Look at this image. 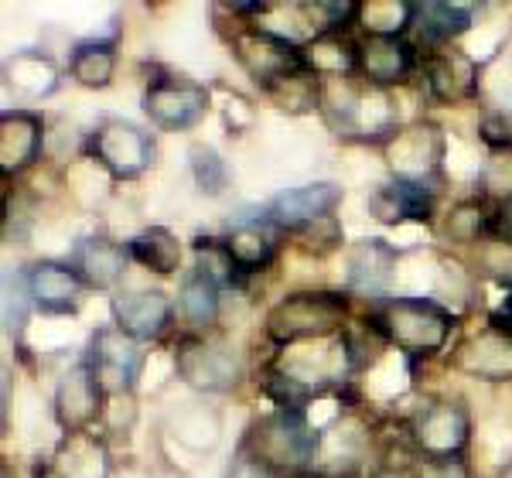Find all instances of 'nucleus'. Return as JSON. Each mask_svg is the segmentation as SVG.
Instances as JSON below:
<instances>
[{
  "instance_id": "obj_26",
  "label": "nucleus",
  "mask_w": 512,
  "mask_h": 478,
  "mask_svg": "<svg viewBox=\"0 0 512 478\" xmlns=\"http://www.w3.org/2000/svg\"><path fill=\"white\" fill-rule=\"evenodd\" d=\"M219 291L222 287L216 280H209L202 270H192V274L181 280V294H178L181 318L192 328H209L219 315Z\"/></svg>"
},
{
  "instance_id": "obj_15",
  "label": "nucleus",
  "mask_w": 512,
  "mask_h": 478,
  "mask_svg": "<svg viewBox=\"0 0 512 478\" xmlns=\"http://www.w3.org/2000/svg\"><path fill=\"white\" fill-rule=\"evenodd\" d=\"M171 321V301L164 291H127L113 298V325L127 332L130 339H158Z\"/></svg>"
},
{
  "instance_id": "obj_20",
  "label": "nucleus",
  "mask_w": 512,
  "mask_h": 478,
  "mask_svg": "<svg viewBox=\"0 0 512 478\" xmlns=\"http://www.w3.org/2000/svg\"><path fill=\"white\" fill-rule=\"evenodd\" d=\"M427 144H441V134L434 127H410L393 137V171L403 181H427V175L441 161V147L427 151Z\"/></svg>"
},
{
  "instance_id": "obj_23",
  "label": "nucleus",
  "mask_w": 512,
  "mask_h": 478,
  "mask_svg": "<svg viewBox=\"0 0 512 478\" xmlns=\"http://www.w3.org/2000/svg\"><path fill=\"white\" fill-rule=\"evenodd\" d=\"M69 72H72V79L86 89L110 86L113 72H117V45H113L110 38L79 41L76 52H72Z\"/></svg>"
},
{
  "instance_id": "obj_24",
  "label": "nucleus",
  "mask_w": 512,
  "mask_h": 478,
  "mask_svg": "<svg viewBox=\"0 0 512 478\" xmlns=\"http://www.w3.org/2000/svg\"><path fill=\"white\" fill-rule=\"evenodd\" d=\"M130 260H137L140 267L154 270V274L168 277L178 270L181 263V243L175 233H168L164 226H151L144 229V233H137L130 239Z\"/></svg>"
},
{
  "instance_id": "obj_9",
  "label": "nucleus",
  "mask_w": 512,
  "mask_h": 478,
  "mask_svg": "<svg viewBox=\"0 0 512 478\" xmlns=\"http://www.w3.org/2000/svg\"><path fill=\"white\" fill-rule=\"evenodd\" d=\"M338 202H342V188L332 185V181H315V185H301V188H291V192L277 195V199L267 205L263 219L277 229L301 233V229L332 216V209Z\"/></svg>"
},
{
  "instance_id": "obj_27",
  "label": "nucleus",
  "mask_w": 512,
  "mask_h": 478,
  "mask_svg": "<svg viewBox=\"0 0 512 478\" xmlns=\"http://www.w3.org/2000/svg\"><path fill=\"white\" fill-rule=\"evenodd\" d=\"M7 86H14L24 96H48L59 86V69L48 55L21 52L7 62Z\"/></svg>"
},
{
  "instance_id": "obj_1",
  "label": "nucleus",
  "mask_w": 512,
  "mask_h": 478,
  "mask_svg": "<svg viewBox=\"0 0 512 478\" xmlns=\"http://www.w3.org/2000/svg\"><path fill=\"white\" fill-rule=\"evenodd\" d=\"M454 318L441 304L424 298H396L386 301L373 315V328L383 342L396 345L403 356H434L451 335Z\"/></svg>"
},
{
  "instance_id": "obj_5",
  "label": "nucleus",
  "mask_w": 512,
  "mask_h": 478,
  "mask_svg": "<svg viewBox=\"0 0 512 478\" xmlns=\"http://www.w3.org/2000/svg\"><path fill=\"white\" fill-rule=\"evenodd\" d=\"M236 59L243 62V69L260 82V86L274 89L277 82L297 76V72H308V55L287 41L284 35H274V31L263 28H250L243 35H236Z\"/></svg>"
},
{
  "instance_id": "obj_34",
  "label": "nucleus",
  "mask_w": 512,
  "mask_h": 478,
  "mask_svg": "<svg viewBox=\"0 0 512 478\" xmlns=\"http://www.w3.org/2000/svg\"><path fill=\"white\" fill-rule=\"evenodd\" d=\"M492 233H495V239H502V243H509V246H512V202H506L499 212H495Z\"/></svg>"
},
{
  "instance_id": "obj_33",
  "label": "nucleus",
  "mask_w": 512,
  "mask_h": 478,
  "mask_svg": "<svg viewBox=\"0 0 512 478\" xmlns=\"http://www.w3.org/2000/svg\"><path fill=\"white\" fill-rule=\"evenodd\" d=\"M226 478H277V472L270 465H263L256 455H250V451H239V458L229 465Z\"/></svg>"
},
{
  "instance_id": "obj_11",
  "label": "nucleus",
  "mask_w": 512,
  "mask_h": 478,
  "mask_svg": "<svg viewBox=\"0 0 512 478\" xmlns=\"http://www.w3.org/2000/svg\"><path fill=\"white\" fill-rule=\"evenodd\" d=\"M21 280H24V291H28V301L38 311H45V315H72V311H79L82 291H86V284L72 270V263H59V260L35 263Z\"/></svg>"
},
{
  "instance_id": "obj_10",
  "label": "nucleus",
  "mask_w": 512,
  "mask_h": 478,
  "mask_svg": "<svg viewBox=\"0 0 512 478\" xmlns=\"http://www.w3.org/2000/svg\"><path fill=\"white\" fill-rule=\"evenodd\" d=\"M468 414L458 403H431L414 420V441L427 461H451L468 444Z\"/></svg>"
},
{
  "instance_id": "obj_6",
  "label": "nucleus",
  "mask_w": 512,
  "mask_h": 478,
  "mask_svg": "<svg viewBox=\"0 0 512 478\" xmlns=\"http://www.w3.org/2000/svg\"><path fill=\"white\" fill-rule=\"evenodd\" d=\"M140 362H144L140 342L130 339L127 332H120L117 325H106L93 335L86 366L93 369L96 379L103 383V390L110 393V397L130 393V386H134V379L140 373Z\"/></svg>"
},
{
  "instance_id": "obj_18",
  "label": "nucleus",
  "mask_w": 512,
  "mask_h": 478,
  "mask_svg": "<svg viewBox=\"0 0 512 478\" xmlns=\"http://www.w3.org/2000/svg\"><path fill=\"white\" fill-rule=\"evenodd\" d=\"M222 243H226L239 274H256V270H263L277 257V233L267 219L239 222V226H233L222 236Z\"/></svg>"
},
{
  "instance_id": "obj_4",
  "label": "nucleus",
  "mask_w": 512,
  "mask_h": 478,
  "mask_svg": "<svg viewBox=\"0 0 512 478\" xmlns=\"http://www.w3.org/2000/svg\"><path fill=\"white\" fill-rule=\"evenodd\" d=\"M89 158H96L113 178H137L151 168L154 140L137 123L106 117L89 134Z\"/></svg>"
},
{
  "instance_id": "obj_19",
  "label": "nucleus",
  "mask_w": 512,
  "mask_h": 478,
  "mask_svg": "<svg viewBox=\"0 0 512 478\" xmlns=\"http://www.w3.org/2000/svg\"><path fill=\"white\" fill-rule=\"evenodd\" d=\"M434 209V188H427V181H403L396 178L393 185L379 188L373 199L376 219L383 222H403V219H417L427 222Z\"/></svg>"
},
{
  "instance_id": "obj_2",
  "label": "nucleus",
  "mask_w": 512,
  "mask_h": 478,
  "mask_svg": "<svg viewBox=\"0 0 512 478\" xmlns=\"http://www.w3.org/2000/svg\"><path fill=\"white\" fill-rule=\"evenodd\" d=\"M345 298L342 294H294L280 301L267 318L270 339L280 345L301 342V339H325L342 328Z\"/></svg>"
},
{
  "instance_id": "obj_22",
  "label": "nucleus",
  "mask_w": 512,
  "mask_h": 478,
  "mask_svg": "<svg viewBox=\"0 0 512 478\" xmlns=\"http://www.w3.org/2000/svg\"><path fill=\"white\" fill-rule=\"evenodd\" d=\"M461 369L482 379H509L512 376V339L502 332H482L461 349Z\"/></svg>"
},
{
  "instance_id": "obj_31",
  "label": "nucleus",
  "mask_w": 512,
  "mask_h": 478,
  "mask_svg": "<svg viewBox=\"0 0 512 478\" xmlns=\"http://www.w3.org/2000/svg\"><path fill=\"white\" fill-rule=\"evenodd\" d=\"M192 171H195V181H198V188H202V192L222 195V188H226V181H229V168H226V161L212 151V147H202V144L195 147V151H192Z\"/></svg>"
},
{
  "instance_id": "obj_29",
  "label": "nucleus",
  "mask_w": 512,
  "mask_h": 478,
  "mask_svg": "<svg viewBox=\"0 0 512 478\" xmlns=\"http://www.w3.org/2000/svg\"><path fill=\"white\" fill-rule=\"evenodd\" d=\"M195 253H198V267L209 280H216L219 287L226 284H236L239 277V267L233 263V257H229L226 243L222 239H198L195 243Z\"/></svg>"
},
{
  "instance_id": "obj_35",
  "label": "nucleus",
  "mask_w": 512,
  "mask_h": 478,
  "mask_svg": "<svg viewBox=\"0 0 512 478\" xmlns=\"http://www.w3.org/2000/svg\"><path fill=\"white\" fill-rule=\"evenodd\" d=\"M492 328H495V332H502V335H509V339H512V291H509V298L502 301V308L492 315Z\"/></svg>"
},
{
  "instance_id": "obj_8",
  "label": "nucleus",
  "mask_w": 512,
  "mask_h": 478,
  "mask_svg": "<svg viewBox=\"0 0 512 478\" xmlns=\"http://www.w3.org/2000/svg\"><path fill=\"white\" fill-rule=\"evenodd\" d=\"M178 376L188 386L205 393H222L229 386H236L239 379V362L233 349L209 339H185L178 345Z\"/></svg>"
},
{
  "instance_id": "obj_16",
  "label": "nucleus",
  "mask_w": 512,
  "mask_h": 478,
  "mask_svg": "<svg viewBox=\"0 0 512 478\" xmlns=\"http://www.w3.org/2000/svg\"><path fill=\"white\" fill-rule=\"evenodd\" d=\"M127 260H130V250L110 236L79 239L76 250H72V257H69L72 270H76L82 277V284L93 287V291H106V287L117 284L123 277V270H127Z\"/></svg>"
},
{
  "instance_id": "obj_12",
  "label": "nucleus",
  "mask_w": 512,
  "mask_h": 478,
  "mask_svg": "<svg viewBox=\"0 0 512 478\" xmlns=\"http://www.w3.org/2000/svg\"><path fill=\"white\" fill-rule=\"evenodd\" d=\"M355 69L369 86H396L414 69V45L400 35H369L355 45Z\"/></svg>"
},
{
  "instance_id": "obj_7",
  "label": "nucleus",
  "mask_w": 512,
  "mask_h": 478,
  "mask_svg": "<svg viewBox=\"0 0 512 478\" xmlns=\"http://www.w3.org/2000/svg\"><path fill=\"white\" fill-rule=\"evenodd\" d=\"M209 106V93L192 79L181 76H158L151 79L144 93V113L158 123L161 130H185L198 123Z\"/></svg>"
},
{
  "instance_id": "obj_14",
  "label": "nucleus",
  "mask_w": 512,
  "mask_h": 478,
  "mask_svg": "<svg viewBox=\"0 0 512 478\" xmlns=\"http://www.w3.org/2000/svg\"><path fill=\"white\" fill-rule=\"evenodd\" d=\"M45 147V123L31 110H7L0 117V168L4 175H18L38 161Z\"/></svg>"
},
{
  "instance_id": "obj_17",
  "label": "nucleus",
  "mask_w": 512,
  "mask_h": 478,
  "mask_svg": "<svg viewBox=\"0 0 512 478\" xmlns=\"http://www.w3.org/2000/svg\"><path fill=\"white\" fill-rule=\"evenodd\" d=\"M345 267H349L345 277H349L352 291L379 298V294H386L393 284L396 250L386 239H359L349 250V257H345Z\"/></svg>"
},
{
  "instance_id": "obj_30",
  "label": "nucleus",
  "mask_w": 512,
  "mask_h": 478,
  "mask_svg": "<svg viewBox=\"0 0 512 478\" xmlns=\"http://www.w3.org/2000/svg\"><path fill=\"white\" fill-rule=\"evenodd\" d=\"M492 219L495 216H485L478 202H461L448 219V236L458 243H475L482 233H492Z\"/></svg>"
},
{
  "instance_id": "obj_25",
  "label": "nucleus",
  "mask_w": 512,
  "mask_h": 478,
  "mask_svg": "<svg viewBox=\"0 0 512 478\" xmlns=\"http://www.w3.org/2000/svg\"><path fill=\"white\" fill-rule=\"evenodd\" d=\"M427 82L441 100H461L475 89V65L468 55L444 48L441 55H434L427 65Z\"/></svg>"
},
{
  "instance_id": "obj_21",
  "label": "nucleus",
  "mask_w": 512,
  "mask_h": 478,
  "mask_svg": "<svg viewBox=\"0 0 512 478\" xmlns=\"http://www.w3.org/2000/svg\"><path fill=\"white\" fill-rule=\"evenodd\" d=\"M410 28L417 31L427 45H448L451 38L465 35L472 28V11L461 4H414L410 11Z\"/></svg>"
},
{
  "instance_id": "obj_3",
  "label": "nucleus",
  "mask_w": 512,
  "mask_h": 478,
  "mask_svg": "<svg viewBox=\"0 0 512 478\" xmlns=\"http://www.w3.org/2000/svg\"><path fill=\"white\" fill-rule=\"evenodd\" d=\"M243 451L256 455L274 472H280V468H304L318 451V434H311L301 410H280V414L267 417L256 427Z\"/></svg>"
},
{
  "instance_id": "obj_28",
  "label": "nucleus",
  "mask_w": 512,
  "mask_h": 478,
  "mask_svg": "<svg viewBox=\"0 0 512 478\" xmlns=\"http://www.w3.org/2000/svg\"><path fill=\"white\" fill-rule=\"evenodd\" d=\"M106 448L89 434H69L59 448L62 478H106Z\"/></svg>"
},
{
  "instance_id": "obj_13",
  "label": "nucleus",
  "mask_w": 512,
  "mask_h": 478,
  "mask_svg": "<svg viewBox=\"0 0 512 478\" xmlns=\"http://www.w3.org/2000/svg\"><path fill=\"white\" fill-rule=\"evenodd\" d=\"M103 383L96 379L93 369L86 362H79L69 376L55 390V417L69 434H79L82 427H89L103 414Z\"/></svg>"
},
{
  "instance_id": "obj_32",
  "label": "nucleus",
  "mask_w": 512,
  "mask_h": 478,
  "mask_svg": "<svg viewBox=\"0 0 512 478\" xmlns=\"http://www.w3.org/2000/svg\"><path fill=\"white\" fill-rule=\"evenodd\" d=\"M482 181H485V192L502 199V205L512 202V147H495Z\"/></svg>"
}]
</instances>
